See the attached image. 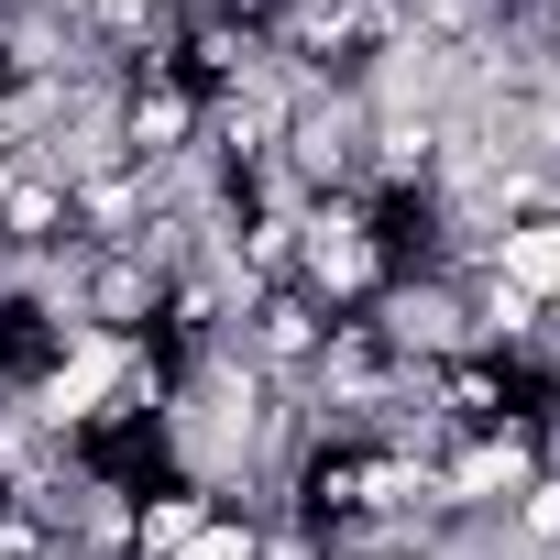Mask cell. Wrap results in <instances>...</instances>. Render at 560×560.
<instances>
[{
	"mask_svg": "<svg viewBox=\"0 0 560 560\" xmlns=\"http://www.w3.org/2000/svg\"><path fill=\"white\" fill-rule=\"evenodd\" d=\"M298 287H308L330 319H363V308L396 287V253H385V231L363 220V198H308V209H298Z\"/></svg>",
	"mask_w": 560,
	"mask_h": 560,
	"instance_id": "cell-1",
	"label": "cell"
},
{
	"mask_svg": "<svg viewBox=\"0 0 560 560\" xmlns=\"http://www.w3.org/2000/svg\"><path fill=\"white\" fill-rule=\"evenodd\" d=\"M330 308L308 298V287H264V298H242V319H231V352L264 374V385H308L319 374V352H330Z\"/></svg>",
	"mask_w": 560,
	"mask_h": 560,
	"instance_id": "cell-2",
	"label": "cell"
},
{
	"mask_svg": "<svg viewBox=\"0 0 560 560\" xmlns=\"http://www.w3.org/2000/svg\"><path fill=\"white\" fill-rule=\"evenodd\" d=\"M198 121H209V100H187L176 78H132V100H121V154H132V165H176V154H198Z\"/></svg>",
	"mask_w": 560,
	"mask_h": 560,
	"instance_id": "cell-3",
	"label": "cell"
},
{
	"mask_svg": "<svg viewBox=\"0 0 560 560\" xmlns=\"http://www.w3.org/2000/svg\"><path fill=\"white\" fill-rule=\"evenodd\" d=\"M483 264L505 275V287H527L538 308H560V209H538V220H505V231L483 242Z\"/></svg>",
	"mask_w": 560,
	"mask_h": 560,
	"instance_id": "cell-4",
	"label": "cell"
},
{
	"mask_svg": "<svg viewBox=\"0 0 560 560\" xmlns=\"http://www.w3.org/2000/svg\"><path fill=\"white\" fill-rule=\"evenodd\" d=\"M209 516H220V494H198V483H154V494L132 505V560H176Z\"/></svg>",
	"mask_w": 560,
	"mask_h": 560,
	"instance_id": "cell-5",
	"label": "cell"
},
{
	"mask_svg": "<svg viewBox=\"0 0 560 560\" xmlns=\"http://www.w3.org/2000/svg\"><path fill=\"white\" fill-rule=\"evenodd\" d=\"M176 560H264V527H253V516H209Z\"/></svg>",
	"mask_w": 560,
	"mask_h": 560,
	"instance_id": "cell-6",
	"label": "cell"
},
{
	"mask_svg": "<svg viewBox=\"0 0 560 560\" xmlns=\"http://www.w3.org/2000/svg\"><path fill=\"white\" fill-rule=\"evenodd\" d=\"M0 165H12V132H0Z\"/></svg>",
	"mask_w": 560,
	"mask_h": 560,
	"instance_id": "cell-7",
	"label": "cell"
}]
</instances>
